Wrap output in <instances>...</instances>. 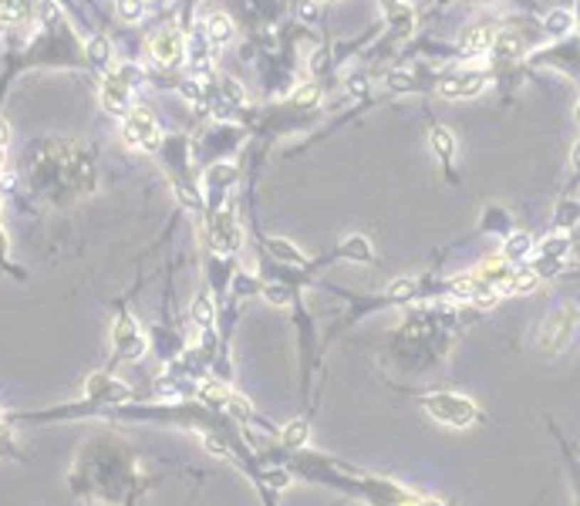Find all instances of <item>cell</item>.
<instances>
[{"label": "cell", "mask_w": 580, "mask_h": 506, "mask_svg": "<svg viewBox=\"0 0 580 506\" xmlns=\"http://www.w3.org/2000/svg\"><path fill=\"white\" fill-rule=\"evenodd\" d=\"M142 85V71L135 65H122L115 71H108L102 81V108L108 115L125 118L135 108V88Z\"/></svg>", "instance_id": "1"}, {"label": "cell", "mask_w": 580, "mask_h": 506, "mask_svg": "<svg viewBox=\"0 0 580 506\" xmlns=\"http://www.w3.org/2000/svg\"><path fill=\"white\" fill-rule=\"evenodd\" d=\"M422 405H426V412L436 418V422L452 426V428H465L479 418L476 405L469 402L465 395H455V391H432V395L422 399Z\"/></svg>", "instance_id": "2"}, {"label": "cell", "mask_w": 580, "mask_h": 506, "mask_svg": "<svg viewBox=\"0 0 580 506\" xmlns=\"http://www.w3.org/2000/svg\"><path fill=\"white\" fill-rule=\"evenodd\" d=\"M577 325H580V307H574V304H564L560 311L547 314L540 331V351L543 354H560L574 341Z\"/></svg>", "instance_id": "3"}, {"label": "cell", "mask_w": 580, "mask_h": 506, "mask_svg": "<svg viewBox=\"0 0 580 506\" xmlns=\"http://www.w3.org/2000/svg\"><path fill=\"white\" fill-rule=\"evenodd\" d=\"M122 139H125V145H132V149H142V152H152V149H159V139H162V132H159V122H155L152 108H145V105H135L129 115L122 118Z\"/></svg>", "instance_id": "4"}, {"label": "cell", "mask_w": 580, "mask_h": 506, "mask_svg": "<svg viewBox=\"0 0 580 506\" xmlns=\"http://www.w3.org/2000/svg\"><path fill=\"white\" fill-rule=\"evenodd\" d=\"M492 85L490 71H452L438 81V95L442 98H476Z\"/></svg>", "instance_id": "5"}, {"label": "cell", "mask_w": 580, "mask_h": 506, "mask_svg": "<svg viewBox=\"0 0 580 506\" xmlns=\"http://www.w3.org/2000/svg\"><path fill=\"white\" fill-rule=\"evenodd\" d=\"M149 54H152L155 65L176 68L182 58H186V38H182L176 27H166V31L152 34V41H149Z\"/></svg>", "instance_id": "6"}, {"label": "cell", "mask_w": 580, "mask_h": 506, "mask_svg": "<svg viewBox=\"0 0 580 506\" xmlns=\"http://www.w3.org/2000/svg\"><path fill=\"white\" fill-rule=\"evenodd\" d=\"M496 38H500V27L492 24V21H483V24L465 27L463 38H459V54H465V58H479V54L492 51Z\"/></svg>", "instance_id": "7"}, {"label": "cell", "mask_w": 580, "mask_h": 506, "mask_svg": "<svg viewBox=\"0 0 580 506\" xmlns=\"http://www.w3.org/2000/svg\"><path fill=\"white\" fill-rule=\"evenodd\" d=\"M209 247L219 250V253H233L240 247V226H236V216H233L230 206H223L213 220V230H209Z\"/></svg>", "instance_id": "8"}, {"label": "cell", "mask_w": 580, "mask_h": 506, "mask_svg": "<svg viewBox=\"0 0 580 506\" xmlns=\"http://www.w3.org/2000/svg\"><path fill=\"white\" fill-rule=\"evenodd\" d=\"M115 344H118V354L122 358H139L145 351V341H142V334L135 331V321L132 317H118V327H115Z\"/></svg>", "instance_id": "9"}, {"label": "cell", "mask_w": 580, "mask_h": 506, "mask_svg": "<svg viewBox=\"0 0 580 506\" xmlns=\"http://www.w3.org/2000/svg\"><path fill=\"white\" fill-rule=\"evenodd\" d=\"M203 27H206L209 41H213L216 48H223V44L233 41V21L226 14H209V17H203Z\"/></svg>", "instance_id": "10"}, {"label": "cell", "mask_w": 580, "mask_h": 506, "mask_svg": "<svg viewBox=\"0 0 580 506\" xmlns=\"http://www.w3.org/2000/svg\"><path fill=\"white\" fill-rule=\"evenodd\" d=\"M533 253V236L529 233H513V236H506V243H503V257L510 260V263H523V260Z\"/></svg>", "instance_id": "11"}, {"label": "cell", "mask_w": 580, "mask_h": 506, "mask_svg": "<svg viewBox=\"0 0 580 506\" xmlns=\"http://www.w3.org/2000/svg\"><path fill=\"white\" fill-rule=\"evenodd\" d=\"M523 51H527V44H523L520 34H500L496 44H492V54H496L500 61H516Z\"/></svg>", "instance_id": "12"}, {"label": "cell", "mask_w": 580, "mask_h": 506, "mask_svg": "<svg viewBox=\"0 0 580 506\" xmlns=\"http://www.w3.org/2000/svg\"><path fill=\"white\" fill-rule=\"evenodd\" d=\"M537 284H540V273L529 270V267H520L513 273V280L506 284V294H529V290H537Z\"/></svg>", "instance_id": "13"}, {"label": "cell", "mask_w": 580, "mask_h": 506, "mask_svg": "<svg viewBox=\"0 0 580 506\" xmlns=\"http://www.w3.org/2000/svg\"><path fill=\"white\" fill-rule=\"evenodd\" d=\"M432 145H436V152L442 156V162L449 166L452 152H455V135H452L445 125H436V129H432Z\"/></svg>", "instance_id": "14"}, {"label": "cell", "mask_w": 580, "mask_h": 506, "mask_svg": "<svg viewBox=\"0 0 580 506\" xmlns=\"http://www.w3.org/2000/svg\"><path fill=\"white\" fill-rule=\"evenodd\" d=\"M543 27H547L550 38H564L570 27H574V14L570 11H550L547 14V21H543Z\"/></svg>", "instance_id": "15"}, {"label": "cell", "mask_w": 580, "mask_h": 506, "mask_svg": "<svg viewBox=\"0 0 580 506\" xmlns=\"http://www.w3.org/2000/svg\"><path fill=\"white\" fill-rule=\"evenodd\" d=\"M310 436V426H307V418H294V422H287L284 432H280V442L284 446H304Z\"/></svg>", "instance_id": "16"}, {"label": "cell", "mask_w": 580, "mask_h": 506, "mask_svg": "<svg viewBox=\"0 0 580 506\" xmlns=\"http://www.w3.org/2000/svg\"><path fill=\"white\" fill-rule=\"evenodd\" d=\"M213 317H216V307H213V300L206 297V294H199L196 297V304H193V321L199 327H209L213 325Z\"/></svg>", "instance_id": "17"}, {"label": "cell", "mask_w": 580, "mask_h": 506, "mask_svg": "<svg viewBox=\"0 0 580 506\" xmlns=\"http://www.w3.org/2000/svg\"><path fill=\"white\" fill-rule=\"evenodd\" d=\"M567 250H570L567 236H550V240H543V243H540V257L543 260H560Z\"/></svg>", "instance_id": "18"}, {"label": "cell", "mask_w": 580, "mask_h": 506, "mask_svg": "<svg viewBox=\"0 0 580 506\" xmlns=\"http://www.w3.org/2000/svg\"><path fill=\"white\" fill-rule=\"evenodd\" d=\"M115 7L122 14V21H129V24L145 17V0H115Z\"/></svg>", "instance_id": "19"}, {"label": "cell", "mask_w": 580, "mask_h": 506, "mask_svg": "<svg viewBox=\"0 0 580 506\" xmlns=\"http://www.w3.org/2000/svg\"><path fill=\"white\" fill-rule=\"evenodd\" d=\"M88 58H91V65H98V68H105L108 65V58H112V48H108V41L105 38H95L88 44Z\"/></svg>", "instance_id": "20"}, {"label": "cell", "mask_w": 580, "mask_h": 506, "mask_svg": "<svg viewBox=\"0 0 580 506\" xmlns=\"http://www.w3.org/2000/svg\"><path fill=\"white\" fill-rule=\"evenodd\" d=\"M270 250H273V253H277L280 260H294V263H304L300 250L290 247V243H284V240H270Z\"/></svg>", "instance_id": "21"}, {"label": "cell", "mask_w": 580, "mask_h": 506, "mask_svg": "<svg viewBox=\"0 0 580 506\" xmlns=\"http://www.w3.org/2000/svg\"><path fill=\"white\" fill-rule=\"evenodd\" d=\"M388 85H391V88L408 91V88L415 85V81H412V75H405V71H391V75H388Z\"/></svg>", "instance_id": "22"}, {"label": "cell", "mask_w": 580, "mask_h": 506, "mask_svg": "<svg viewBox=\"0 0 580 506\" xmlns=\"http://www.w3.org/2000/svg\"><path fill=\"white\" fill-rule=\"evenodd\" d=\"M577 216H580V209H577V206H570V203H567V206L557 213V226H570V223L577 220Z\"/></svg>", "instance_id": "23"}, {"label": "cell", "mask_w": 580, "mask_h": 506, "mask_svg": "<svg viewBox=\"0 0 580 506\" xmlns=\"http://www.w3.org/2000/svg\"><path fill=\"white\" fill-rule=\"evenodd\" d=\"M263 294H267L273 304H290V290H280V287H267Z\"/></svg>", "instance_id": "24"}, {"label": "cell", "mask_w": 580, "mask_h": 506, "mask_svg": "<svg viewBox=\"0 0 580 506\" xmlns=\"http://www.w3.org/2000/svg\"><path fill=\"white\" fill-rule=\"evenodd\" d=\"M314 98H317V91H314V88H300V95H297V102H300V105H310Z\"/></svg>", "instance_id": "25"}, {"label": "cell", "mask_w": 580, "mask_h": 506, "mask_svg": "<svg viewBox=\"0 0 580 506\" xmlns=\"http://www.w3.org/2000/svg\"><path fill=\"white\" fill-rule=\"evenodd\" d=\"M7 135H11V132H7V125L0 122V162H4V149H7Z\"/></svg>", "instance_id": "26"}, {"label": "cell", "mask_w": 580, "mask_h": 506, "mask_svg": "<svg viewBox=\"0 0 580 506\" xmlns=\"http://www.w3.org/2000/svg\"><path fill=\"white\" fill-rule=\"evenodd\" d=\"M574 166H577V169H580V142H577V145H574Z\"/></svg>", "instance_id": "27"}, {"label": "cell", "mask_w": 580, "mask_h": 506, "mask_svg": "<svg viewBox=\"0 0 580 506\" xmlns=\"http://www.w3.org/2000/svg\"><path fill=\"white\" fill-rule=\"evenodd\" d=\"M574 118H577V122H580V105H577V112H574Z\"/></svg>", "instance_id": "28"}]
</instances>
